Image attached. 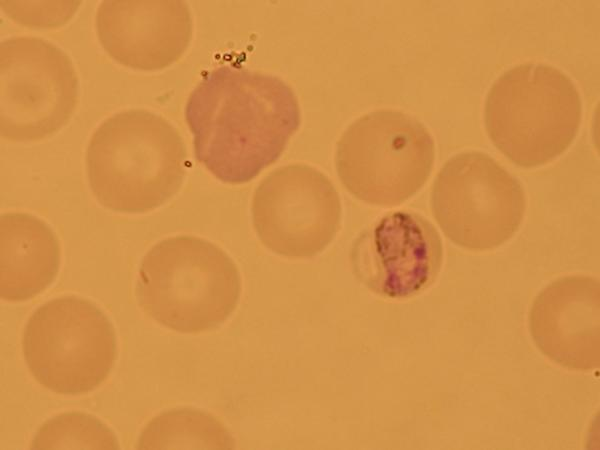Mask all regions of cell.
Wrapping results in <instances>:
<instances>
[{
  "instance_id": "cell-1",
  "label": "cell",
  "mask_w": 600,
  "mask_h": 450,
  "mask_svg": "<svg viewBox=\"0 0 600 450\" xmlns=\"http://www.w3.org/2000/svg\"><path fill=\"white\" fill-rule=\"evenodd\" d=\"M184 115L197 161L231 185L275 163L301 124L298 99L285 81L227 65L203 75Z\"/></svg>"
},
{
  "instance_id": "cell-2",
  "label": "cell",
  "mask_w": 600,
  "mask_h": 450,
  "mask_svg": "<svg viewBox=\"0 0 600 450\" xmlns=\"http://www.w3.org/2000/svg\"><path fill=\"white\" fill-rule=\"evenodd\" d=\"M85 167L100 205L119 213H146L180 190L187 151L178 130L164 117L129 109L107 118L95 130Z\"/></svg>"
},
{
  "instance_id": "cell-3",
  "label": "cell",
  "mask_w": 600,
  "mask_h": 450,
  "mask_svg": "<svg viewBox=\"0 0 600 450\" xmlns=\"http://www.w3.org/2000/svg\"><path fill=\"white\" fill-rule=\"evenodd\" d=\"M242 279L232 258L216 244L192 235L168 237L144 255L136 297L160 325L180 333H202L222 325L235 311Z\"/></svg>"
},
{
  "instance_id": "cell-4",
  "label": "cell",
  "mask_w": 600,
  "mask_h": 450,
  "mask_svg": "<svg viewBox=\"0 0 600 450\" xmlns=\"http://www.w3.org/2000/svg\"><path fill=\"white\" fill-rule=\"evenodd\" d=\"M582 100L573 80L545 63L526 62L500 75L489 89L484 124L494 146L522 168L546 165L575 140Z\"/></svg>"
},
{
  "instance_id": "cell-5",
  "label": "cell",
  "mask_w": 600,
  "mask_h": 450,
  "mask_svg": "<svg viewBox=\"0 0 600 450\" xmlns=\"http://www.w3.org/2000/svg\"><path fill=\"white\" fill-rule=\"evenodd\" d=\"M435 143L414 116L380 109L354 121L337 142L335 167L356 199L393 207L415 195L428 180Z\"/></svg>"
},
{
  "instance_id": "cell-6",
  "label": "cell",
  "mask_w": 600,
  "mask_h": 450,
  "mask_svg": "<svg viewBox=\"0 0 600 450\" xmlns=\"http://www.w3.org/2000/svg\"><path fill=\"white\" fill-rule=\"evenodd\" d=\"M25 363L34 379L61 395L93 391L117 358L114 327L93 302L74 295L38 307L22 335Z\"/></svg>"
},
{
  "instance_id": "cell-7",
  "label": "cell",
  "mask_w": 600,
  "mask_h": 450,
  "mask_svg": "<svg viewBox=\"0 0 600 450\" xmlns=\"http://www.w3.org/2000/svg\"><path fill=\"white\" fill-rule=\"evenodd\" d=\"M430 206L452 243L467 251L486 252L518 231L526 195L520 181L494 158L469 150L441 167L431 188Z\"/></svg>"
},
{
  "instance_id": "cell-8",
  "label": "cell",
  "mask_w": 600,
  "mask_h": 450,
  "mask_svg": "<svg viewBox=\"0 0 600 450\" xmlns=\"http://www.w3.org/2000/svg\"><path fill=\"white\" fill-rule=\"evenodd\" d=\"M69 56L53 43L17 36L0 44V134L12 142L48 138L64 127L78 101Z\"/></svg>"
},
{
  "instance_id": "cell-9",
  "label": "cell",
  "mask_w": 600,
  "mask_h": 450,
  "mask_svg": "<svg viewBox=\"0 0 600 450\" xmlns=\"http://www.w3.org/2000/svg\"><path fill=\"white\" fill-rule=\"evenodd\" d=\"M251 212L256 235L269 251L288 259H309L334 240L342 208L324 173L307 164H290L261 181Z\"/></svg>"
},
{
  "instance_id": "cell-10",
  "label": "cell",
  "mask_w": 600,
  "mask_h": 450,
  "mask_svg": "<svg viewBox=\"0 0 600 450\" xmlns=\"http://www.w3.org/2000/svg\"><path fill=\"white\" fill-rule=\"evenodd\" d=\"M444 261L434 225L419 213L390 212L354 240L350 263L355 277L372 293L405 300L429 289Z\"/></svg>"
},
{
  "instance_id": "cell-11",
  "label": "cell",
  "mask_w": 600,
  "mask_h": 450,
  "mask_svg": "<svg viewBox=\"0 0 600 450\" xmlns=\"http://www.w3.org/2000/svg\"><path fill=\"white\" fill-rule=\"evenodd\" d=\"M95 29L105 52L122 66L157 71L188 49L193 21L184 1H103Z\"/></svg>"
},
{
  "instance_id": "cell-12",
  "label": "cell",
  "mask_w": 600,
  "mask_h": 450,
  "mask_svg": "<svg viewBox=\"0 0 600 450\" xmlns=\"http://www.w3.org/2000/svg\"><path fill=\"white\" fill-rule=\"evenodd\" d=\"M600 285L588 275L557 278L534 298L528 329L538 350L570 371L600 365Z\"/></svg>"
},
{
  "instance_id": "cell-13",
  "label": "cell",
  "mask_w": 600,
  "mask_h": 450,
  "mask_svg": "<svg viewBox=\"0 0 600 450\" xmlns=\"http://www.w3.org/2000/svg\"><path fill=\"white\" fill-rule=\"evenodd\" d=\"M0 295L26 301L43 292L60 268L59 241L40 218L24 212L0 217Z\"/></svg>"
},
{
  "instance_id": "cell-14",
  "label": "cell",
  "mask_w": 600,
  "mask_h": 450,
  "mask_svg": "<svg viewBox=\"0 0 600 450\" xmlns=\"http://www.w3.org/2000/svg\"><path fill=\"white\" fill-rule=\"evenodd\" d=\"M137 449H231L234 439L212 414L190 407L155 416L142 430Z\"/></svg>"
},
{
  "instance_id": "cell-15",
  "label": "cell",
  "mask_w": 600,
  "mask_h": 450,
  "mask_svg": "<svg viewBox=\"0 0 600 450\" xmlns=\"http://www.w3.org/2000/svg\"><path fill=\"white\" fill-rule=\"evenodd\" d=\"M31 449H119L114 432L95 416L78 411L56 415L37 430Z\"/></svg>"
}]
</instances>
